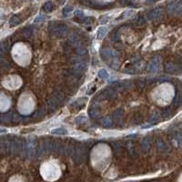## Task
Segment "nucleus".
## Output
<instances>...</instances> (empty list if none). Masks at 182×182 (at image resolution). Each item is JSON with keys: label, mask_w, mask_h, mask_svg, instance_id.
I'll use <instances>...</instances> for the list:
<instances>
[{"label": "nucleus", "mask_w": 182, "mask_h": 182, "mask_svg": "<svg viewBox=\"0 0 182 182\" xmlns=\"http://www.w3.org/2000/svg\"><path fill=\"white\" fill-rule=\"evenodd\" d=\"M43 9H44V11L46 13H50L53 11V9H54V5H53V2L52 1H47L44 4L43 6Z\"/></svg>", "instance_id": "obj_7"}, {"label": "nucleus", "mask_w": 182, "mask_h": 182, "mask_svg": "<svg viewBox=\"0 0 182 182\" xmlns=\"http://www.w3.org/2000/svg\"><path fill=\"white\" fill-rule=\"evenodd\" d=\"M75 17H78V18H83L85 16H84V13L81 11V10H77V11H75Z\"/></svg>", "instance_id": "obj_11"}, {"label": "nucleus", "mask_w": 182, "mask_h": 182, "mask_svg": "<svg viewBox=\"0 0 182 182\" xmlns=\"http://www.w3.org/2000/svg\"><path fill=\"white\" fill-rule=\"evenodd\" d=\"M84 121H86V117L85 116H79V117H78L77 119H76V122L78 124H79L81 122H84Z\"/></svg>", "instance_id": "obj_14"}, {"label": "nucleus", "mask_w": 182, "mask_h": 182, "mask_svg": "<svg viewBox=\"0 0 182 182\" xmlns=\"http://www.w3.org/2000/svg\"><path fill=\"white\" fill-rule=\"evenodd\" d=\"M109 32V29L106 27H100L98 30V33H97V37L99 39H102L105 37V36L106 35V33Z\"/></svg>", "instance_id": "obj_4"}, {"label": "nucleus", "mask_w": 182, "mask_h": 182, "mask_svg": "<svg viewBox=\"0 0 182 182\" xmlns=\"http://www.w3.org/2000/svg\"><path fill=\"white\" fill-rule=\"evenodd\" d=\"M46 19V17L44 15H39L38 17H37L34 20L35 23H40V22H43V21H45Z\"/></svg>", "instance_id": "obj_10"}, {"label": "nucleus", "mask_w": 182, "mask_h": 182, "mask_svg": "<svg viewBox=\"0 0 182 182\" xmlns=\"http://www.w3.org/2000/svg\"><path fill=\"white\" fill-rule=\"evenodd\" d=\"M159 16H160V10L158 8H155V9L151 10V11L148 13V17H149V19H151V20L157 19Z\"/></svg>", "instance_id": "obj_5"}, {"label": "nucleus", "mask_w": 182, "mask_h": 182, "mask_svg": "<svg viewBox=\"0 0 182 182\" xmlns=\"http://www.w3.org/2000/svg\"><path fill=\"white\" fill-rule=\"evenodd\" d=\"M159 119V115L158 114V113H154L153 115H152V117H150V121L151 122H156V121H158Z\"/></svg>", "instance_id": "obj_12"}, {"label": "nucleus", "mask_w": 182, "mask_h": 182, "mask_svg": "<svg viewBox=\"0 0 182 182\" xmlns=\"http://www.w3.org/2000/svg\"><path fill=\"white\" fill-rule=\"evenodd\" d=\"M181 83H182V78H181Z\"/></svg>", "instance_id": "obj_18"}, {"label": "nucleus", "mask_w": 182, "mask_h": 182, "mask_svg": "<svg viewBox=\"0 0 182 182\" xmlns=\"http://www.w3.org/2000/svg\"><path fill=\"white\" fill-rule=\"evenodd\" d=\"M52 134H56V135H68V131L66 129V128H63V127H57L54 128V129L51 130Z\"/></svg>", "instance_id": "obj_6"}, {"label": "nucleus", "mask_w": 182, "mask_h": 182, "mask_svg": "<svg viewBox=\"0 0 182 182\" xmlns=\"http://www.w3.org/2000/svg\"><path fill=\"white\" fill-rule=\"evenodd\" d=\"M81 1H88V0H81Z\"/></svg>", "instance_id": "obj_17"}, {"label": "nucleus", "mask_w": 182, "mask_h": 182, "mask_svg": "<svg viewBox=\"0 0 182 182\" xmlns=\"http://www.w3.org/2000/svg\"><path fill=\"white\" fill-rule=\"evenodd\" d=\"M166 70L169 73H178L182 71V66H178L175 64H168L166 66Z\"/></svg>", "instance_id": "obj_3"}, {"label": "nucleus", "mask_w": 182, "mask_h": 182, "mask_svg": "<svg viewBox=\"0 0 182 182\" xmlns=\"http://www.w3.org/2000/svg\"><path fill=\"white\" fill-rule=\"evenodd\" d=\"M117 57V53L114 50H110V49H103L101 51V58L104 60L106 59H113L116 58Z\"/></svg>", "instance_id": "obj_1"}, {"label": "nucleus", "mask_w": 182, "mask_h": 182, "mask_svg": "<svg viewBox=\"0 0 182 182\" xmlns=\"http://www.w3.org/2000/svg\"><path fill=\"white\" fill-rule=\"evenodd\" d=\"M109 21V17H106V16H105V17H103L101 19H100V23L101 24H104V23H106Z\"/></svg>", "instance_id": "obj_16"}, {"label": "nucleus", "mask_w": 182, "mask_h": 182, "mask_svg": "<svg viewBox=\"0 0 182 182\" xmlns=\"http://www.w3.org/2000/svg\"><path fill=\"white\" fill-rule=\"evenodd\" d=\"M98 75H99V78H101V79H106V78H109V77L108 71H106V69H100L99 71Z\"/></svg>", "instance_id": "obj_9"}, {"label": "nucleus", "mask_w": 182, "mask_h": 182, "mask_svg": "<svg viewBox=\"0 0 182 182\" xmlns=\"http://www.w3.org/2000/svg\"><path fill=\"white\" fill-rule=\"evenodd\" d=\"M158 148L160 149V150H162V149L165 147V144L160 140V141H158Z\"/></svg>", "instance_id": "obj_15"}, {"label": "nucleus", "mask_w": 182, "mask_h": 182, "mask_svg": "<svg viewBox=\"0 0 182 182\" xmlns=\"http://www.w3.org/2000/svg\"><path fill=\"white\" fill-rule=\"evenodd\" d=\"M72 11H73V7L71 6H66L62 10V14L64 17H68Z\"/></svg>", "instance_id": "obj_8"}, {"label": "nucleus", "mask_w": 182, "mask_h": 182, "mask_svg": "<svg viewBox=\"0 0 182 182\" xmlns=\"http://www.w3.org/2000/svg\"><path fill=\"white\" fill-rule=\"evenodd\" d=\"M159 65H160V58H155L150 61V63H149L148 70L150 71L151 73H155V72L158 71V69L159 68Z\"/></svg>", "instance_id": "obj_2"}, {"label": "nucleus", "mask_w": 182, "mask_h": 182, "mask_svg": "<svg viewBox=\"0 0 182 182\" xmlns=\"http://www.w3.org/2000/svg\"><path fill=\"white\" fill-rule=\"evenodd\" d=\"M102 123H103L104 126H106V127L111 126V121H110V119H109V117H106V119H104L103 121H102Z\"/></svg>", "instance_id": "obj_13"}]
</instances>
